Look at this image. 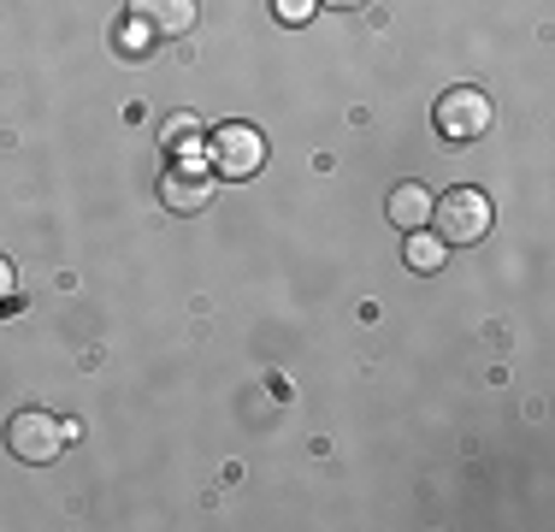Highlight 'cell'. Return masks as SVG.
I'll return each instance as SVG.
<instances>
[{
	"instance_id": "2",
	"label": "cell",
	"mask_w": 555,
	"mask_h": 532,
	"mask_svg": "<svg viewBox=\"0 0 555 532\" xmlns=\"http://www.w3.org/2000/svg\"><path fill=\"white\" fill-rule=\"evenodd\" d=\"M431 219H438V237L443 243H479V237H491V202H485V190H443L438 202H431Z\"/></svg>"
},
{
	"instance_id": "10",
	"label": "cell",
	"mask_w": 555,
	"mask_h": 532,
	"mask_svg": "<svg viewBox=\"0 0 555 532\" xmlns=\"http://www.w3.org/2000/svg\"><path fill=\"white\" fill-rule=\"evenodd\" d=\"M313 7H320V0H272V12H278L284 24H308Z\"/></svg>"
},
{
	"instance_id": "7",
	"label": "cell",
	"mask_w": 555,
	"mask_h": 532,
	"mask_svg": "<svg viewBox=\"0 0 555 532\" xmlns=\"http://www.w3.org/2000/svg\"><path fill=\"white\" fill-rule=\"evenodd\" d=\"M431 202H438V195L426 190V183H396L390 190V225L396 231H426V219H431Z\"/></svg>"
},
{
	"instance_id": "12",
	"label": "cell",
	"mask_w": 555,
	"mask_h": 532,
	"mask_svg": "<svg viewBox=\"0 0 555 532\" xmlns=\"http://www.w3.org/2000/svg\"><path fill=\"white\" fill-rule=\"evenodd\" d=\"M320 7H337V12H354V7H366V0H320Z\"/></svg>"
},
{
	"instance_id": "1",
	"label": "cell",
	"mask_w": 555,
	"mask_h": 532,
	"mask_svg": "<svg viewBox=\"0 0 555 532\" xmlns=\"http://www.w3.org/2000/svg\"><path fill=\"white\" fill-rule=\"evenodd\" d=\"M72 432H77L72 420H54L48 408H24V415H12V426H7V449L18 461H30V468H48Z\"/></svg>"
},
{
	"instance_id": "5",
	"label": "cell",
	"mask_w": 555,
	"mask_h": 532,
	"mask_svg": "<svg viewBox=\"0 0 555 532\" xmlns=\"http://www.w3.org/2000/svg\"><path fill=\"white\" fill-rule=\"evenodd\" d=\"M130 18H137L149 36L171 42V36L195 30V0H130Z\"/></svg>"
},
{
	"instance_id": "8",
	"label": "cell",
	"mask_w": 555,
	"mask_h": 532,
	"mask_svg": "<svg viewBox=\"0 0 555 532\" xmlns=\"http://www.w3.org/2000/svg\"><path fill=\"white\" fill-rule=\"evenodd\" d=\"M408 266H414V273H438L443 266V255H449V243L443 237H426V231H408Z\"/></svg>"
},
{
	"instance_id": "3",
	"label": "cell",
	"mask_w": 555,
	"mask_h": 532,
	"mask_svg": "<svg viewBox=\"0 0 555 532\" xmlns=\"http://www.w3.org/2000/svg\"><path fill=\"white\" fill-rule=\"evenodd\" d=\"M207 154H214V172L219 178H255L260 166H267V137H260L255 125H219L214 142H207Z\"/></svg>"
},
{
	"instance_id": "11",
	"label": "cell",
	"mask_w": 555,
	"mask_h": 532,
	"mask_svg": "<svg viewBox=\"0 0 555 532\" xmlns=\"http://www.w3.org/2000/svg\"><path fill=\"white\" fill-rule=\"evenodd\" d=\"M18 296V273H12V261L0 255V302H12Z\"/></svg>"
},
{
	"instance_id": "6",
	"label": "cell",
	"mask_w": 555,
	"mask_h": 532,
	"mask_svg": "<svg viewBox=\"0 0 555 532\" xmlns=\"http://www.w3.org/2000/svg\"><path fill=\"white\" fill-rule=\"evenodd\" d=\"M160 202L171 213H202L207 202H214V178H207V172H195V166H171L166 183H160Z\"/></svg>"
},
{
	"instance_id": "9",
	"label": "cell",
	"mask_w": 555,
	"mask_h": 532,
	"mask_svg": "<svg viewBox=\"0 0 555 532\" xmlns=\"http://www.w3.org/2000/svg\"><path fill=\"white\" fill-rule=\"evenodd\" d=\"M195 137H202V125H195V113H171L166 125H160V142H166V149H190Z\"/></svg>"
},
{
	"instance_id": "4",
	"label": "cell",
	"mask_w": 555,
	"mask_h": 532,
	"mask_svg": "<svg viewBox=\"0 0 555 532\" xmlns=\"http://www.w3.org/2000/svg\"><path fill=\"white\" fill-rule=\"evenodd\" d=\"M438 130H443L449 142L485 137V130H491V96H485V89H473V84H461V89H449V96H438Z\"/></svg>"
}]
</instances>
